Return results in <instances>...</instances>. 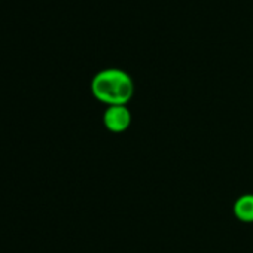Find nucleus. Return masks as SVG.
I'll return each instance as SVG.
<instances>
[{
  "label": "nucleus",
  "mask_w": 253,
  "mask_h": 253,
  "mask_svg": "<svg viewBox=\"0 0 253 253\" xmlns=\"http://www.w3.org/2000/svg\"><path fill=\"white\" fill-rule=\"evenodd\" d=\"M91 92L106 106L128 104L134 95V81L121 67H106L92 76Z\"/></svg>",
  "instance_id": "obj_1"
},
{
  "label": "nucleus",
  "mask_w": 253,
  "mask_h": 253,
  "mask_svg": "<svg viewBox=\"0 0 253 253\" xmlns=\"http://www.w3.org/2000/svg\"><path fill=\"white\" fill-rule=\"evenodd\" d=\"M131 122H133V115L131 110L128 109V104L107 106L103 113V125L106 126V130L115 134L125 133L130 128Z\"/></svg>",
  "instance_id": "obj_2"
},
{
  "label": "nucleus",
  "mask_w": 253,
  "mask_h": 253,
  "mask_svg": "<svg viewBox=\"0 0 253 253\" xmlns=\"http://www.w3.org/2000/svg\"><path fill=\"white\" fill-rule=\"evenodd\" d=\"M232 213L237 220L243 223H253V194L247 192L240 195L234 201Z\"/></svg>",
  "instance_id": "obj_3"
}]
</instances>
